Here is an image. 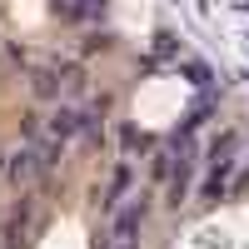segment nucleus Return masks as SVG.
<instances>
[{
    "label": "nucleus",
    "instance_id": "nucleus-6",
    "mask_svg": "<svg viewBox=\"0 0 249 249\" xmlns=\"http://www.w3.org/2000/svg\"><path fill=\"white\" fill-rule=\"evenodd\" d=\"M124 190H130V170H120V175H115V190H110V195H105V199H110V204H115V199H120V195H124Z\"/></svg>",
    "mask_w": 249,
    "mask_h": 249
},
{
    "label": "nucleus",
    "instance_id": "nucleus-1",
    "mask_svg": "<svg viewBox=\"0 0 249 249\" xmlns=\"http://www.w3.org/2000/svg\"><path fill=\"white\" fill-rule=\"evenodd\" d=\"M144 210H150V204H144V199H135V204H124V210H120V219H115V230H110V239H115V244H124V239H135V230L144 224Z\"/></svg>",
    "mask_w": 249,
    "mask_h": 249
},
{
    "label": "nucleus",
    "instance_id": "nucleus-2",
    "mask_svg": "<svg viewBox=\"0 0 249 249\" xmlns=\"http://www.w3.org/2000/svg\"><path fill=\"white\" fill-rule=\"evenodd\" d=\"M40 170V160L30 155V150H20L15 160H10V184H15V190H25V184H30V175Z\"/></svg>",
    "mask_w": 249,
    "mask_h": 249
},
{
    "label": "nucleus",
    "instance_id": "nucleus-5",
    "mask_svg": "<svg viewBox=\"0 0 249 249\" xmlns=\"http://www.w3.org/2000/svg\"><path fill=\"white\" fill-rule=\"evenodd\" d=\"M30 80H35V90H40V95H45V100H50V95H60V80H55L50 70H35Z\"/></svg>",
    "mask_w": 249,
    "mask_h": 249
},
{
    "label": "nucleus",
    "instance_id": "nucleus-3",
    "mask_svg": "<svg viewBox=\"0 0 249 249\" xmlns=\"http://www.w3.org/2000/svg\"><path fill=\"white\" fill-rule=\"evenodd\" d=\"M55 10L65 20H90V15H100V0H55Z\"/></svg>",
    "mask_w": 249,
    "mask_h": 249
},
{
    "label": "nucleus",
    "instance_id": "nucleus-4",
    "mask_svg": "<svg viewBox=\"0 0 249 249\" xmlns=\"http://www.w3.org/2000/svg\"><path fill=\"white\" fill-rule=\"evenodd\" d=\"M75 130H80V115H75V110H60V115H55V140H65V135H75Z\"/></svg>",
    "mask_w": 249,
    "mask_h": 249
}]
</instances>
